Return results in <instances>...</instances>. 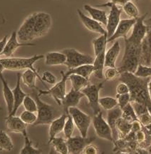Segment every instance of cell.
I'll return each mask as SVG.
<instances>
[{
  "instance_id": "obj_11",
  "label": "cell",
  "mask_w": 151,
  "mask_h": 154,
  "mask_svg": "<svg viewBox=\"0 0 151 154\" xmlns=\"http://www.w3.org/2000/svg\"><path fill=\"white\" fill-rule=\"evenodd\" d=\"M92 123L97 136L100 138L105 139L110 142H113L111 128L109 126L108 122L104 119L101 111L96 115H94V117L92 118Z\"/></svg>"
},
{
  "instance_id": "obj_8",
  "label": "cell",
  "mask_w": 151,
  "mask_h": 154,
  "mask_svg": "<svg viewBox=\"0 0 151 154\" xmlns=\"http://www.w3.org/2000/svg\"><path fill=\"white\" fill-rule=\"evenodd\" d=\"M68 113L73 118L74 124L83 137H87L88 131L90 127L92 118L77 107H71L68 108Z\"/></svg>"
},
{
  "instance_id": "obj_20",
  "label": "cell",
  "mask_w": 151,
  "mask_h": 154,
  "mask_svg": "<svg viewBox=\"0 0 151 154\" xmlns=\"http://www.w3.org/2000/svg\"><path fill=\"white\" fill-rule=\"evenodd\" d=\"M68 114L66 112H64L59 116V117L55 118L51 123L49 124V130H48V135H49V138H48V144H50V143L55 137H57L58 134L64 131V128L65 123L68 117Z\"/></svg>"
},
{
  "instance_id": "obj_29",
  "label": "cell",
  "mask_w": 151,
  "mask_h": 154,
  "mask_svg": "<svg viewBox=\"0 0 151 154\" xmlns=\"http://www.w3.org/2000/svg\"><path fill=\"white\" fill-rule=\"evenodd\" d=\"M68 80H69L71 82L73 89L76 91H81V90L90 84L89 80L85 78L84 77L76 74H71L68 75Z\"/></svg>"
},
{
  "instance_id": "obj_25",
  "label": "cell",
  "mask_w": 151,
  "mask_h": 154,
  "mask_svg": "<svg viewBox=\"0 0 151 154\" xmlns=\"http://www.w3.org/2000/svg\"><path fill=\"white\" fill-rule=\"evenodd\" d=\"M45 64L48 66L65 65L66 57L63 52H49L44 56Z\"/></svg>"
},
{
  "instance_id": "obj_24",
  "label": "cell",
  "mask_w": 151,
  "mask_h": 154,
  "mask_svg": "<svg viewBox=\"0 0 151 154\" xmlns=\"http://www.w3.org/2000/svg\"><path fill=\"white\" fill-rule=\"evenodd\" d=\"M0 80L2 84L3 96L7 105L8 115H9L12 112L13 108H14V95H13L12 90L9 88L8 82L3 76V73L0 74Z\"/></svg>"
},
{
  "instance_id": "obj_38",
  "label": "cell",
  "mask_w": 151,
  "mask_h": 154,
  "mask_svg": "<svg viewBox=\"0 0 151 154\" xmlns=\"http://www.w3.org/2000/svg\"><path fill=\"white\" fill-rule=\"evenodd\" d=\"M99 105L104 110L108 111V110H111V109L118 106V101L116 98H114L113 97H103L99 98Z\"/></svg>"
},
{
  "instance_id": "obj_57",
  "label": "cell",
  "mask_w": 151,
  "mask_h": 154,
  "mask_svg": "<svg viewBox=\"0 0 151 154\" xmlns=\"http://www.w3.org/2000/svg\"><path fill=\"white\" fill-rule=\"evenodd\" d=\"M148 91H149V93H150V97H151V80L149 81L148 82Z\"/></svg>"
},
{
  "instance_id": "obj_61",
  "label": "cell",
  "mask_w": 151,
  "mask_h": 154,
  "mask_svg": "<svg viewBox=\"0 0 151 154\" xmlns=\"http://www.w3.org/2000/svg\"><path fill=\"white\" fill-rule=\"evenodd\" d=\"M0 19H1V18H0Z\"/></svg>"
},
{
  "instance_id": "obj_28",
  "label": "cell",
  "mask_w": 151,
  "mask_h": 154,
  "mask_svg": "<svg viewBox=\"0 0 151 154\" xmlns=\"http://www.w3.org/2000/svg\"><path fill=\"white\" fill-rule=\"evenodd\" d=\"M94 68L93 64H88V65H81V66L75 67V68L68 69V71L65 72V74L68 77L71 74L79 75L83 76L85 78L89 80L91 75L94 73Z\"/></svg>"
},
{
  "instance_id": "obj_54",
  "label": "cell",
  "mask_w": 151,
  "mask_h": 154,
  "mask_svg": "<svg viewBox=\"0 0 151 154\" xmlns=\"http://www.w3.org/2000/svg\"><path fill=\"white\" fill-rule=\"evenodd\" d=\"M7 39H8V36L7 35H5L4 37H3V39L1 40H0V55H1V53L2 52L4 48L5 45H6Z\"/></svg>"
},
{
  "instance_id": "obj_13",
  "label": "cell",
  "mask_w": 151,
  "mask_h": 154,
  "mask_svg": "<svg viewBox=\"0 0 151 154\" xmlns=\"http://www.w3.org/2000/svg\"><path fill=\"white\" fill-rule=\"evenodd\" d=\"M96 140L95 137L75 136L70 137L66 139V143L68 146V153L80 154L83 153L85 147L89 144L92 143Z\"/></svg>"
},
{
  "instance_id": "obj_21",
  "label": "cell",
  "mask_w": 151,
  "mask_h": 154,
  "mask_svg": "<svg viewBox=\"0 0 151 154\" xmlns=\"http://www.w3.org/2000/svg\"><path fill=\"white\" fill-rule=\"evenodd\" d=\"M84 97V95L81 91H76L71 88V90L66 93V96L62 101V106L64 111L68 113V108L71 107H76L81 101V98Z\"/></svg>"
},
{
  "instance_id": "obj_36",
  "label": "cell",
  "mask_w": 151,
  "mask_h": 154,
  "mask_svg": "<svg viewBox=\"0 0 151 154\" xmlns=\"http://www.w3.org/2000/svg\"><path fill=\"white\" fill-rule=\"evenodd\" d=\"M121 110H122V115H121V117L124 118L125 120L130 122V123H133V121H138V116L136 115L131 103H128V104L126 105V106H125L123 108L121 109Z\"/></svg>"
},
{
  "instance_id": "obj_34",
  "label": "cell",
  "mask_w": 151,
  "mask_h": 154,
  "mask_svg": "<svg viewBox=\"0 0 151 154\" xmlns=\"http://www.w3.org/2000/svg\"><path fill=\"white\" fill-rule=\"evenodd\" d=\"M50 143L53 146L54 148V150L57 153L61 154L68 153L66 140H65L64 138H60V137H55Z\"/></svg>"
},
{
  "instance_id": "obj_33",
  "label": "cell",
  "mask_w": 151,
  "mask_h": 154,
  "mask_svg": "<svg viewBox=\"0 0 151 154\" xmlns=\"http://www.w3.org/2000/svg\"><path fill=\"white\" fill-rule=\"evenodd\" d=\"M14 148L12 138L3 130H0V151H11Z\"/></svg>"
},
{
  "instance_id": "obj_42",
  "label": "cell",
  "mask_w": 151,
  "mask_h": 154,
  "mask_svg": "<svg viewBox=\"0 0 151 154\" xmlns=\"http://www.w3.org/2000/svg\"><path fill=\"white\" fill-rule=\"evenodd\" d=\"M134 74L140 78H151V66L140 63Z\"/></svg>"
},
{
  "instance_id": "obj_49",
  "label": "cell",
  "mask_w": 151,
  "mask_h": 154,
  "mask_svg": "<svg viewBox=\"0 0 151 154\" xmlns=\"http://www.w3.org/2000/svg\"><path fill=\"white\" fill-rule=\"evenodd\" d=\"M116 92L118 95H123V94L130 93L129 88H128L127 84L123 82H121L120 83L117 85Z\"/></svg>"
},
{
  "instance_id": "obj_41",
  "label": "cell",
  "mask_w": 151,
  "mask_h": 154,
  "mask_svg": "<svg viewBox=\"0 0 151 154\" xmlns=\"http://www.w3.org/2000/svg\"><path fill=\"white\" fill-rule=\"evenodd\" d=\"M113 145V152L120 153H126V149H127L128 141L125 138H118L117 140H114Z\"/></svg>"
},
{
  "instance_id": "obj_56",
  "label": "cell",
  "mask_w": 151,
  "mask_h": 154,
  "mask_svg": "<svg viewBox=\"0 0 151 154\" xmlns=\"http://www.w3.org/2000/svg\"><path fill=\"white\" fill-rule=\"evenodd\" d=\"M4 69H5L3 65H2V64H1V61H0V74H2L3 71L4 70Z\"/></svg>"
},
{
  "instance_id": "obj_37",
  "label": "cell",
  "mask_w": 151,
  "mask_h": 154,
  "mask_svg": "<svg viewBox=\"0 0 151 154\" xmlns=\"http://www.w3.org/2000/svg\"><path fill=\"white\" fill-rule=\"evenodd\" d=\"M121 7H122L123 12L126 13V15H128L130 18L137 19L138 17H140L138 9L132 1L126 3L123 6Z\"/></svg>"
},
{
  "instance_id": "obj_40",
  "label": "cell",
  "mask_w": 151,
  "mask_h": 154,
  "mask_svg": "<svg viewBox=\"0 0 151 154\" xmlns=\"http://www.w3.org/2000/svg\"><path fill=\"white\" fill-rule=\"evenodd\" d=\"M74 127H75V124L73 121V118L69 113L68 114V117L65 123L64 128V136L66 137V138H69L70 137L72 136L73 133L74 131Z\"/></svg>"
},
{
  "instance_id": "obj_52",
  "label": "cell",
  "mask_w": 151,
  "mask_h": 154,
  "mask_svg": "<svg viewBox=\"0 0 151 154\" xmlns=\"http://www.w3.org/2000/svg\"><path fill=\"white\" fill-rule=\"evenodd\" d=\"M143 125H141V123H140L139 121H133L132 123V127H131V131L133 132L137 133L138 131H141L142 129Z\"/></svg>"
},
{
  "instance_id": "obj_51",
  "label": "cell",
  "mask_w": 151,
  "mask_h": 154,
  "mask_svg": "<svg viewBox=\"0 0 151 154\" xmlns=\"http://www.w3.org/2000/svg\"><path fill=\"white\" fill-rule=\"evenodd\" d=\"M145 131H143L142 128V129H141V131H138V132L136 133V140L138 142V143H142L143 140H145Z\"/></svg>"
},
{
  "instance_id": "obj_50",
  "label": "cell",
  "mask_w": 151,
  "mask_h": 154,
  "mask_svg": "<svg viewBox=\"0 0 151 154\" xmlns=\"http://www.w3.org/2000/svg\"><path fill=\"white\" fill-rule=\"evenodd\" d=\"M83 153L84 154H97L98 153V148L96 146L89 144L86 146L83 150Z\"/></svg>"
},
{
  "instance_id": "obj_47",
  "label": "cell",
  "mask_w": 151,
  "mask_h": 154,
  "mask_svg": "<svg viewBox=\"0 0 151 154\" xmlns=\"http://www.w3.org/2000/svg\"><path fill=\"white\" fill-rule=\"evenodd\" d=\"M130 103H131L132 106H133L134 110H135L136 115H137L138 117L139 116L142 115L143 113L149 112L148 108H147V106H145V105L141 104V103H136V102H130Z\"/></svg>"
},
{
  "instance_id": "obj_4",
  "label": "cell",
  "mask_w": 151,
  "mask_h": 154,
  "mask_svg": "<svg viewBox=\"0 0 151 154\" xmlns=\"http://www.w3.org/2000/svg\"><path fill=\"white\" fill-rule=\"evenodd\" d=\"M44 57V54H35L31 57H4L0 58V61L5 69L8 70H21V69H31L38 76V78L45 87L47 86L42 80L38 71L33 67L35 63Z\"/></svg>"
},
{
  "instance_id": "obj_32",
  "label": "cell",
  "mask_w": 151,
  "mask_h": 154,
  "mask_svg": "<svg viewBox=\"0 0 151 154\" xmlns=\"http://www.w3.org/2000/svg\"><path fill=\"white\" fill-rule=\"evenodd\" d=\"M95 56L106 50V45L108 44L107 35H101L92 41Z\"/></svg>"
},
{
  "instance_id": "obj_9",
  "label": "cell",
  "mask_w": 151,
  "mask_h": 154,
  "mask_svg": "<svg viewBox=\"0 0 151 154\" xmlns=\"http://www.w3.org/2000/svg\"><path fill=\"white\" fill-rule=\"evenodd\" d=\"M104 82H101L97 84H89V85L81 90L85 97H87L89 100V104L91 110H93L94 115L100 112V108L99 105V94L100 91L103 88Z\"/></svg>"
},
{
  "instance_id": "obj_39",
  "label": "cell",
  "mask_w": 151,
  "mask_h": 154,
  "mask_svg": "<svg viewBox=\"0 0 151 154\" xmlns=\"http://www.w3.org/2000/svg\"><path fill=\"white\" fill-rule=\"evenodd\" d=\"M22 105H23L25 110H28V111L36 112L37 110H38L36 100L32 97H31L29 94L24 97Z\"/></svg>"
},
{
  "instance_id": "obj_60",
  "label": "cell",
  "mask_w": 151,
  "mask_h": 154,
  "mask_svg": "<svg viewBox=\"0 0 151 154\" xmlns=\"http://www.w3.org/2000/svg\"><path fill=\"white\" fill-rule=\"evenodd\" d=\"M109 1H110V0H109Z\"/></svg>"
},
{
  "instance_id": "obj_14",
  "label": "cell",
  "mask_w": 151,
  "mask_h": 154,
  "mask_svg": "<svg viewBox=\"0 0 151 154\" xmlns=\"http://www.w3.org/2000/svg\"><path fill=\"white\" fill-rule=\"evenodd\" d=\"M136 22V19H125L121 20L118 27L113 35L108 39V43L117 40L118 38L126 39L128 37V34L133 27Z\"/></svg>"
},
{
  "instance_id": "obj_31",
  "label": "cell",
  "mask_w": 151,
  "mask_h": 154,
  "mask_svg": "<svg viewBox=\"0 0 151 154\" xmlns=\"http://www.w3.org/2000/svg\"><path fill=\"white\" fill-rule=\"evenodd\" d=\"M132 123H130L121 117L117 121L116 128L118 133V138H124L131 131Z\"/></svg>"
},
{
  "instance_id": "obj_53",
  "label": "cell",
  "mask_w": 151,
  "mask_h": 154,
  "mask_svg": "<svg viewBox=\"0 0 151 154\" xmlns=\"http://www.w3.org/2000/svg\"><path fill=\"white\" fill-rule=\"evenodd\" d=\"M130 1H133V0H110L109 2L111 4H113V5H118V6L122 7L125 4Z\"/></svg>"
},
{
  "instance_id": "obj_15",
  "label": "cell",
  "mask_w": 151,
  "mask_h": 154,
  "mask_svg": "<svg viewBox=\"0 0 151 154\" xmlns=\"http://www.w3.org/2000/svg\"><path fill=\"white\" fill-rule=\"evenodd\" d=\"M36 45L33 43L30 42H19L17 38V35L16 32L14 31L11 35L9 39H7L6 45H5L4 48L2 52L1 53V55H4L5 57H10L11 56L14 54V52L20 47H25V46H35Z\"/></svg>"
},
{
  "instance_id": "obj_22",
  "label": "cell",
  "mask_w": 151,
  "mask_h": 154,
  "mask_svg": "<svg viewBox=\"0 0 151 154\" xmlns=\"http://www.w3.org/2000/svg\"><path fill=\"white\" fill-rule=\"evenodd\" d=\"M121 115H122V110L118 106L111 110H108L107 122L111 128L113 141L118 138V133L117 131L116 124L118 120L121 117Z\"/></svg>"
},
{
  "instance_id": "obj_58",
  "label": "cell",
  "mask_w": 151,
  "mask_h": 154,
  "mask_svg": "<svg viewBox=\"0 0 151 154\" xmlns=\"http://www.w3.org/2000/svg\"><path fill=\"white\" fill-rule=\"evenodd\" d=\"M0 110H1V107H0Z\"/></svg>"
},
{
  "instance_id": "obj_12",
  "label": "cell",
  "mask_w": 151,
  "mask_h": 154,
  "mask_svg": "<svg viewBox=\"0 0 151 154\" xmlns=\"http://www.w3.org/2000/svg\"><path fill=\"white\" fill-rule=\"evenodd\" d=\"M147 15L148 13H145V14L136 19V22L133 27L131 35H130V37L126 38L127 40L138 45H141L142 43V41L148 30V25L145 24V20Z\"/></svg>"
},
{
  "instance_id": "obj_45",
  "label": "cell",
  "mask_w": 151,
  "mask_h": 154,
  "mask_svg": "<svg viewBox=\"0 0 151 154\" xmlns=\"http://www.w3.org/2000/svg\"><path fill=\"white\" fill-rule=\"evenodd\" d=\"M116 99L118 101V106L122 109L126 105L130 103V93L123 94V95H116Z\"/></svg>"
},
{
  "instance_id": "obj_26",
  "label": "cell",
  "mask_w": 151,
  "mask_h": 154,
  "mask_svg": "<svg viewBox=\"0 0 151 154\" xmlns=\"http://www.w3.org/2000/svg\"><path fill=\"white\" fill-rule=\"evenodd\" d=\"M84 9L89 13L91 17L96 21L100 22L101 24L106 26L108 20V15L106 11L96 8L89 5H84Z\"/></svg>"
},
{
  "instance_id": "obj_7",
  "label": "cell",
  "mask_w": 151,
  "mask_h": 154,
  "mask_svg": "<svg viewBox=\"0 0 151 154\" xmlns=\"http://www.w3.org/2000/svg\"><path fill=\"white\" fill-rule=\"evenodd\" d=\"M61 80L57 82L55 85L47 91H42L38 89L39 95H51L54 99L59 106H62V101L66 95V81L68 80V76L64 72L61 71Z\"/></svg>"
},
{
  "instance_id": "obj_48",
  "label": "cell",
  "mask_w": 151,
  "mask_h": 154,
  "mask_svg": "<svg viewBox=\"0 0 151 154\" xmlns=\"http://www.w3.org/2000/svg\"><path fill=\"white\" fill-rule=\"evenodd\" d=\"M138 119L140 123H141V125L143 126L148 125L149 123H151V114L150 112H147L145 113H143L142 115L139 116L138 117Z\"/></svg>"
},
{
  "instance_id": "obj_5",
  "label": "cell",
  "mask_w": 151,
  "mask_h": 154,
  "mask_svg": "<svg viewBox=\"0 0 151 154\" xmlns=\"http://www.w3.org/2000/svg\"><path fill=\"white\" fill-rule=\"evenodd\" d=\"M33 98L37 104V119L33 125H49L55 118H57V111L54 107L48 104L40 99L38 93H32Z\"/></svg>"
},
{
  "instance_id": "obj_6",
  "label": "cell",
  "mask_w": 151,
  "mask_h": 154,
  "mask_svg": "<svg viewBox=\"0 0 151 154\" xmlns=\"http://www.w3.org/2000/svg\"><path fill=\"white\" fill-rule=\"evenodd\" d=\"M63 52L66 54V61L65 65L68 69L75 68L81 65L93 64L94 58L89 54L82 53L74 48H66L63 50Z\"/></svg>"
},
{
  "instance_id": "obj_59",
  "label": "cell",
  "mask_w": 151,
  "mask_h": 154,
  "mask_svg": "<svg viewBox=\"0 0 151 154\" xmlns=\"http://www.w3.org/2000/svg\"><path fill=\"white\" fill-rule=\"evenodd\" d=\"M150 66H151V63H150Z\"/></svg>"
},
{
  "instance_id": "obj_19",
  "label": "cell",
  "mask_w": 151,
  "mask_h": 154,
  "mask_svg": "<svg viewBox=\"0 0 151 154\" xmlns=\"http://www.w3.org/2000/svg\"><path fill=\"white\" fill-rule=\"evenodd\" d=\"M5 123H6L7 130L10 132L22 133L23 136L27 135V125L22 121L20 117L15 116H7V117L5 118Z\"/></svg>"
},
{
  "instance_id": "obj_16",
  "label": "cell",
  "mask_w": 151,
  "mask_h": 154,
  "mask_svg": "<svg viewBox=\"0 0 151 154\" xmlns=\"http://www.w3.org/2000/svg\"><path fill=\"white\" fill-rule=\"evenodd\" d=\"M78 15L79 17L80 20H81L82 24L83 26L86 28L88 30L94 33H98L99 35H107V32L106 29H104L102 26V24L100 22L96 21L94 19L89 17L86 15L81 9H77ZM108 37V36H107Z\"/></svg>"
},
{
  "instance_id": "obj_3",
  "label": "cell",
  "mask_w": 151,
  "mask_h": 154,
  "mask_svg": "<svg viewBox=\"0 0 151 154\" xmlns=\"http://www.w3.org/2000/svg\"><path fill=\"white\" fill-rule=\"evenodd\" d=\"M125 51L121 66L118 69L119 72H128L134 73L141 63V44L138 45L124 39Z\"/></svg>"
},
{
  "instance_id": "obj_18",
  "label": "cell",
  "mask_w": 151,
  "mask_h": 154,
  "mask_svg": "<svg viewBox=\"0 0 151 154\" xmlns=\"http://www.w3.org/2000/svg\"><path fill=\"white\" fill-rule=\"evenodd\" d=\"M151 21V19H150ZM141 64L150 66L151 63V24H148V30L141 43Z\"/></svg>"
},
{
  "instance_id": "obj_46",
  "label": "cell",
  "mask_w": 151,
  "mask_h": 154,
  "mask_svg": "<svg viewBox=\"0 0 151 154\" xmlns=\"http://www.w3.org/2000/svg\"><path fill=\"white\" fill-rule=\"evenodd\" d=\"M42 79L44 82H47L50 85H55L58 82L57 78L53 73L49 72V71H45L43 72L42 75Z\"/></svg>"
},
{
  "instance_id": "obj_1",
  "label": "cell",
  "mask_w": 151,
  "mask_h": 154,
  "mask_svg": "<svg viewBox=\"0 0 151 154\" xmlns=\"http://www.w3.org/2000/svg\"><path fill=\"white\" fill-rule=\"evenodd\" d=\"M51 17L48 13L34 12L28 16L16 32L19 41L29 42L46 35L51 27Z\"/></svg>"
},
{
  "instance_id": "obj_55",
  "label": "cell",
  "mask_w": 151,
  "mask_h": 154,
  "mask_svg": "<svg viewBox=\"0 0 151 154\" xmlns=\"http://www.w3.org/2000/svg\"><path fill=\"white\" fill-rule=\"evenodd\" d=\"M143 128L144 129L146 132H148L149 134L151 135V123H149L148 125H145V126H143Z\"/></svg>"
},
{
  "instance_id": "obj_35",
  "label": "cell",
  "mask_w": 151,
  "mask_h": 154,
  "mask_svg": "<svg viewBox=\"0 0 151 154\" xmlns=\"http://www.w3.org/2000/svg\"><path fill=\"white\" fill-rule=\"evenodd\" d=\"M24 146L20 151V154H41L42 153V150L40 148H35L33 146L32 142L31 141L27 135L24 136Z\"/></svg>"
},
{
  "instance_id": "obj_23",
  "label": "cell",
  "mask_w": 151,
  "mask_h": 154,
  "mask_svg": "<svg viewBox=\"0 0 151 154\" xmlns=\"http://www.w3.org/2000/svg\"><path fill=\"white\" fill-rule=\"evenodd\" d=\"M121 52L120 42L115 40L105 54V67H116V60Z\"/></svg>"
},
{
  "instance_id": "obj_27",
  "label": "cell",
  "mask_w": 151,
  "mask_h": 154,
  "mask_svg": "<svg viewBox=\"0 0 151 154\" xmlns=\"http://www.w3.org/2000/svg\"><path fill=\"white\" fill-rule=\"evenodd\" d=\"M106 51L102 52L98 55L95 56L94 63V75L98 79H103L104 78V68H105V54Z\"/></svg>"
},
{
  "instance_id": "obj_2",
  "label": "cell",
  "mask_w": 151,
  "mask_h": 154,
  "mask_svg": "<svg viewBox=\"0 0 151 154\" xmlns=\"http://www.w3.org/2000/svg\"><path fill=\"white\" fill-rule=\"evenodd\" d=\"M150 80V78H140L128 72H122L119 75L120 82L126 83L129 88L130 102L145 105L151 114V97L148 86Z\"/></svg>"
},
{
  "instance_id": "obj_10",
  "label": "cell",
  "mask_w": 151,
  "mask_h": 154,
  "mask_svg": "<svg viewBox=\"0 0 151 154\" xmlns=\"http://www.w3.org/2000/svg\"><path fill=\"white\" fill-rule=\"evenodd\" d=\"M97 7H107L111 8V11L108 15L107 24H106V32H107V36L109 39L115 32V29L121 21L122 7L109 2L97 5Z\"/></svg>"
},
{
  "instance_id": "obj_17",
  "label": "cell",
  "mask_w": 151,
  "mask_h": 154,
  "mask_svg": "<svg viewBox=\"0 0 151 154\" xmlns=\"http://www.w3.org/2000/svg\"><path fill=\"white\" fill-rule=\"evenodd\" d=\"M21 80H22V74L21 73H17L16 75V86L14 89L12 90L13 95H14V108H13L12 112H11L8 116H15L17 112L18 109L22 106L23 103L24 99L28 94L22 91L21 88Z\"/></svg>"
},
{
  "instance_id": "obj_43",
  "label": "cell",
  "mask_w": 151,
  "mask_h": 154,
  "mask_svg": "<svg viewBox=\"0 0 151 154\" xmlns=\"http://www.w3.org/2000/svg\"><path fill=\"white\" fill-rule=\"evenodd\" d=\"M19 117L27 125H33L37 119V115L35 114V112L28 111V110H26L22 112Z\"/></svg>"
},
{
  "instance_id": "obj_30",
  "label": "cell",
  "mask_w": 151,
  "mask_h": 154,
  "mask_svg": "<svg viewBox=\"0 0 151 154\" xmlns=\"http://www.w3.org/2000/svg\"><path fill=\"white\" fill-rule=\"evenodd\" d=\"M38 78V76L31 69H26L22 74V80L23 83L27 87L30 88H35L38 90L39 88L36 85V80Z\"/></svg>"
},
{
  "instance_id": "obj_44",
  "label": "cell",
  "mask_w": 151,
  "mask_h": 154,
  "mask_svg": "<svg viewBox=\"0 0 151 154\" xmlns=\"http://www.w3.org/2000/svg\"><path fill=\"white\" fill-rule=\"evenodd\" d=\"M107 68L104 72V78L106 81H111L120 75V72L116 67H107Z\"/></svg>"
}]
</instances>
